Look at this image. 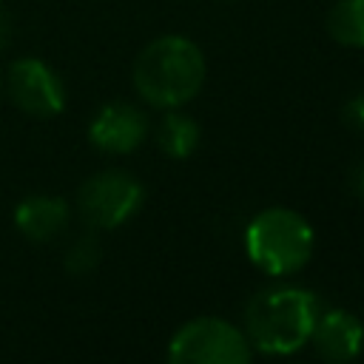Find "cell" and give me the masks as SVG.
Here are the masks:
<instances>
[{
    "label": "cell",
    "mask_w": 364,
    "mask_h": 364,
    "mask_svg": "<svg viewBox=\"0 0 364 364\" xmlns=\"http://www.w3.org/2000/svg\"><path fill=\"white\" fill-rule=\"evenodd\" d=\"M205 54L182 34H162L151 40L134 60L131 80L136 94L154 108H182L205 85Z\"/></svg>",
    "instance_id": "6da1fadb"
},
{
    "label": "cell",
    "mask_w": 364,
    "mask_h": 364,
    "mask_svg": "<svg viewBox=\"0 0 364 364\" xmlns=\"http://www.w3.org/2000/svg\"><path fill=\"white\" fill-rule=\"evenodd\" d=\"M318 313L321 304L307 287H264L245 307V336L264 355H290L310 344Z\"/></svg>",
    "instance_id": "7a4b0ae2"
},
{
    "label": "cell",
    "mask_w": 364,
    "mask_h": 364,
    "mask_svg": "<svg viewBox=\"0 0 364 364\" xmlns=\"http://www.w3.org/2000/svg\"><path fill=\"white\" fill-rule=\"evenodd\" d=\"M316 250L310 222L290 208L259 210L245 228V253L267 276H290L301 270Z\"/></svg>",
    "instance_id": "3957f363"
},
{
    "label": "cell",
    "mask_w": 364,
    "mask_h": 364,
    "mask_svg": "<svg viewBox=\"0 0 364 364\" xmlns=\"http://www.w3.org/2000/svg\"><path fill=\"white\" fill-rule=\"evenodd\" d=\"M171 364H247L253 347L245 330L219 316H199L185 321L168 341Z\"/></svg>",
    "instance_id": "277c9868"
},
{
    "label": "cell",
    "mask_w": 364,
    "mask_h": 364,
    "mask_svg": "<svg viewBox=\"0 0 364 364\" xmlns=\"http://www.w3.org/2000/svg\"><path fill=\"white\" fill-rule=\"evenodd\" d=\"M145 188L142 182L119 168L100 171L88 176L77 191V210L88 228L114 230L136 216L142 208Z\"/></svg>",
    "instance_id": "5b68a950"
},
{
    "label": "cell",
    "mask_w": 364,
    "mask_h": 364,
    "mask_svg": "<svg viewBox=\"0 0 364 364\" xmlns=\"http://www.w3.org/2000/svg\"><path fill=\"white\" fill-rule=\"evenodd\" d=\"M11 102L28 117H57L65 108V88L60 74L40 57H20L6 74Z\"/></svg>",
    "instance_id": "8992f818"
},
{
    "label": "cell",
    "mask_w": 364,
    "mask_h": 364,
    "mask_svg": "<svg viewBox=\"0 0 364 364\" xmlns=\"http://www.w3.org/2000/svg\"><path fill=\"white\" fill-rule=\"evenodd\" d=\"M148 136V117L122 100L105 102L88 122V139L102 154H131Z\"/></svg>",
    "instance_id": "52a82bcc"
},
{
    "label": "cell",
    "mask_w": 364,
    "mask_h": 364,
    "mask_svg": "<svg viewBox=\"0 0 364 364\" xmlns=\"http://www.w3.org/2000/svg\"><path fill=\"white\" fill-rule=\"evenodd\" d=\"M310 344L321 361H330V364L355 361L364 350V324L353 310H344V307L321 310L313 324Z\"/></svg>",
    "instance_id": "ba28073f"
},
{
    "label": "cell",
    "mask_w": 364,
    "mask_h": 364,
    "mask_svg": "<svg viewBox=\"0 0 364 364\" xmlns=\"http://www.w3.org/2000/svg\"><path fill=\"white\" fill-rule=\"evenodd\" d=\"M68 219H71L68 202L48 193L26 196L14 208V225L31 242H51L68 228Z\"/></svg>",
    "instance_id": "9c48e42d"
},
{
    "label": "cell",
    "mask_w": 364,
    "mask_h": 364,
    "mask_svg": "<svg viewBox=\"0 0 364 364\" xmlns=\"http://www.w3.org/2000/svg\"><path fill=\"white\" fill-rule=\"evenodd\" d=\"M202 139V128L193 117L182 114L179 108H168V114L159 119L156 128V145L162 148V154H168L171 159H188Z\"/></svg>",
    "instance_id": "30bf717a"
},
{
    "label": "cell",
    "mask_w": 364,
    "mask_h": 364,
    "mask_svg": "<svg viewBox=\"0 0 364 364\" xmlns=\"http://www.w3.org/2000/svg\"><path fill=\"white\" fill-rule=\"evenodd\" d=\"M324 26L338 46L364 48V0H336Z\"/></svg>",
    "instance_id": "8fae6325"
},
{
    "label": "cell",
    "mask_w": 364,
    "mask_h": 364,
    "mask_svg": "<svg viewBox=\"0 0 364 364\" xmlns=\"http://www.w3.org/2000/svg\"><path fill=\"white\" fill-rule=\"evenodd\" d=\"M100 242L94 236H80L65 253V270L71 276H88L100 264Z\"/></svg>",
    "instance_id": "7c38bea8"
},
{
    "label": "cell",
    "mask_w": 364,
    "mask_h": 364,
    "mask_svg": "<svg viewBox=\"0 0 364 364\" xmlns=\"http://www.w3.org/2000/svg\"><path fill=\"white\" fill-rule=\"evenodd\" d=\"M341 117L355 134H364V91H358L347 100V105L341 108Z\"/></svg>",
    "instance_id": "4fadbf2b"
},
{
    "label": "cell",
    "mask_w": 364,
    "mask_h": 364,
    "mask_svg": "<svg viewBox=\"0 0 364 364\" xmlns=\"http://www.w3.org/2000/svg\"><path fill=\"white\" fill-rule=\"evenodd\" d=\"M9 37H11V17H9V11L0 6V51L6 48Z\"/></svg>",
    "instance_id": "5bb4252c"
},
{
    "label": "cell",
    "mask_w": 364,
    "mask_h": 364,
    "mask_svg": "<svg viewBox=\"0 0 364 364\" xmlns=\"http://www.w3.org/2000/svg\"><path fill=\"white\" fill-rule=\"evenodd\" d=\"M350 185H353V191H355V196H361L364 199V159L353 168V176H350Z\"/></svg>",
    "instance_id": "9a60e30c"
}]
</instances>
